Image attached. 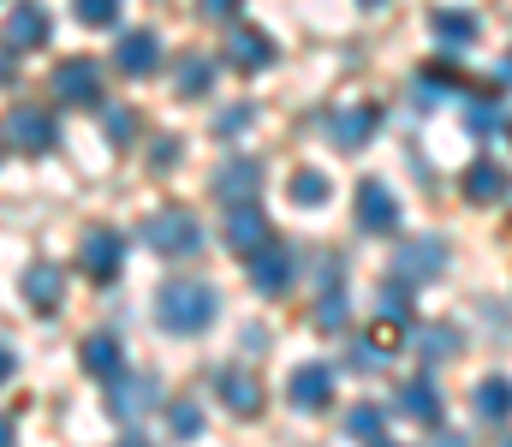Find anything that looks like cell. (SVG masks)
<instances>
[{
  "label": "cell",
  "instance_id": "60d3db41",
  "mask_svg": "<svg viewBox=\"0 0 512 447\" xmlns=\"http://www.w3.org/2000/svg\"><path fill=\"white\" fill-rule=\"evenodd\" d=\"M0 447H12V418H0Z\"/></svg>",
  "mask_w": 512,
  "mask_h": 447
},
{
  "label": "cell",
  "instance_id": "603a6c76",
  "mask_svg": "<svg viewBox=\"0 0 512 447\" xmlns=\"http://www.w3.org/2000/svg\"><path fill=\"white\" fill-rule=\"evenodd\" d=\"M477 418H489V424H507L512 418V382L507 376H483L477 382Z\"/></svg>",
  "mask_w": 512,
  "mask_h": 447
},
{
  "label": "cell",
  "instance_id": "ab89813d",
  "mask_svg": "<svg viewBox=\"0 0 512 447\" xmlns=\"http://www.w3.org/2000/svg\"><path fill=\"white\" fill-rule=\"evenodd\" d=\"M435 447H471V436H441Z\"/></svg>",
  "mask_w": 512,
  "mask_h": 447
},
{
  "label": "cell",
  "instance_id": "9a60e30c",
  "mask_svg": "<svg viewBox=\"0 0 512 447\" xmlns=\"http://www.w3.org/2000/svg\"><path fill=\"white\" fill-rule=\"evenodd\" d=\"M48 42V12L36 0H18L6 18V48H42Z\"/></svg>",
  "mask_w": 512,
  "mask_h": 447
},
{
  "label": "cell",
  "instance_id": "484cf974",
  "mask_svg": "<svg viewBox=\"0 0 512 447\" xmlns=\"http://www.w3.org/2000/svg\"><path fill=\"white\" fill-rule=\"evenodd\" d=\"M292 203H298V209H322V203H328V173H316V167L292 173Z\"/></svg>",
  "mask_w": 512,
  "mask_h": 447
},
{
  "label": "cell",
  "instance_id": "f35d334b",
  "mask_svg": "<svg viewBox=\"0 0 512 447\" xmlns=\"http://www.w3.org/2000/svg\"><path fill=\"white\" fill-rule=\"evenodd\" d=\"M495 78H501V84H512V54L501 60V66H495Z\"/></svg>",
  "mask_w": 512,
  "mask_h": 447
},
{
  "label": "cell",
  "instance_id": "bcb514c9",
  "mask_svg": "<svg viewBox=\"0 0 512 447\" xmlns=\"http://www.w3.org/2000/svg\"><path fill=\"white\" fill-rule=\"evenodd\" d=\"M507 447H512V442H507Z\"/></svg>",
  "mask_w": 512,
  "mask_h": 447
},
{
  "label": "cell",
  "instance_id": "e575fe53",
  "mask_svg": "<svg viewBox=\"0 0 512 447\" xmlns=\"http://www.w3.org/2000/svg\"><path fill=\"white\" fill-rule=\"evenodd\" d=\"M245 126H251V108H227V114L215 120V132H221V138H239Z\"/></svg>",
  "mask_w": 512,
  "mask_h": 447
},
{
  "label": "cell",
  "instance_id": "ee69618b",
  "mask_svg": "<svg viewBox=\"0 0 512 447\" xmlns=\"http://www.w3.org/2000/svg\"><path fill=\"white\" fill-rule=\"evenodd\" d=\"M364 6H387V0H364Z\"/></svg>",
  "mask_w": 512,
  "mask_h": 447
},
{
  "label": "cell",
  "instance_id": "d590c367",
  "mask_svg": "<svg viewBox=\"0 0 512 447\" xmlns=\"http://www.w3.org/2000/svg\"><path fill=\"white\" fill-rule=\"evenodd\" d=\"M197 6H203V18H233L245 0H197Z\"/></svg>",
  "mask_w": 512,
  "mask_h": 447
},
{
  "label": "cell",
  "instance_id": "f1b7e54d",
  "mask_svg": "<svg viewBox=\"0 0 512 447\" xmlns=\"http://www.w3.org/2000/svg\"><path fill=\"white\" fill-rule=\"evenodd\" d=\"M411 340H417V352H423V358H453V352H465V340H459L453 328H417Z\"/></svg>",
  "mask_w": 512,
  "mask_h": 447
},
{
  "label": "cell",
  "instance_id": "cb8c5ba5",
  "mask_svg": "<svg viewBox=\"0 0 512 447\" xmlns=\"http://www.w3.org/2000/svg\"><path fill=\"white\" fill-rule=\"evenodd\" d=\"M477 12H435V36L447 42V48H465V42H477Z\"/></svg>",
  "mask_w": 512,
  "mask_h": 447
},
{
  "label": "cell",
  "instance_id": "7402d4cb",
  "mask_svg": "<svg viewBox=\"0 0 512 447\" xmlns=\"http://www.w3.org/2000/svg\"><path fill=\"white\" fill-rule=\"evenodd\" d=\"M173 84H179V96H209V84H215V60H203V54H179V60H173Z\"/></svg>",
  "mask_w": 512,
  "mask_h": 447
},
{
  "label": "cell",
  "instance_id": "d4e9b609",
  "mask_svg": "<svg viewBox=\"0 0 512 447\" xmlns=\"http://www.w3.org/2000/svg\"><path fill=\"white\" fill-rule=\"evenodd\" d=\"M411 310H417V287H405L399 275L382 281V316L387 322H411Z\"/></svg>",
  "mask_w": 512,
  "mask_h": 447
},
{
  "label": "cell",
  "instance_id": "ffe728a7",
  "mask_svg": "<svg viewBox=\"0 0 512 447\" xmlns=\"http://www.w3.org/2000/svg\"><path fill=\"white\" fill-rule=\"evenodd\" d=\"M447 263V245L441 239H411L405 251H399V275H411V287L423 281V275H435Z\"/></svg>",
  "mask_w": 512,
  "mask_h": 447
},
{
  "label": "cell",
  "instance_id": "5b68a950",
  "mask_svg": "<svg viewBox=\"0 0 512 447\" xmlns=\"http://www.w3.org/2000/svg\"><path fill=\"white\" fill-rule=\"evenodd\" d=\"M120 263H126V239H120V233H108V227H96V233L78 245V269H84L90 281H114V275H120Z\"/></svg>",
  "mask_w": 512,
  "mask_h": 447
},
{
  "label": "cell",
  "instance_id": "83f0119b",
  "mask_svg": "<svg viewBox=\"0 0 512 447\" xmlns=\"http://www.w3.org/2000/svg\"><path fill=\"white\" fill-rule=\"evenodd\" d=\"M346 436L364 442V447H376L382 442V406H352V412H346Z\"/></svg>",
  "mask_w": 512,
  "mask_h": 447
},
{
  "label": "cell",
  "instance_id": "f546056e",
  "mask_svg": "<svg viewBox=\"0 0 512 447\" xmlns=\"http://www.w3.org/2000/svg\"><path fill=\"white\" fill-rule=\"evenodd\" d=\"M72 18L90 24V30H108L120 18V0H72Z\"/></svg>",
  "mask_w": 512,
  "mask_h": 447
},
{
  "label": "cell",
  "instance_id": "7a4b0ae2",
  "mask_svg": "<svg viewBox=\"0 0 512 447\" xmlns=\"http://www.w3.org/2000/svg\"><path fill=\"white\" fill-rule=\"evenodd\" d=\"M143 245L161 257H191V251H203V227L191 209H155L143 221Z\"/></svg>",
  "mask_w": 512,
  "mask_h": 447
},
{
  "label": "cell",
  "instance_id": "4fadbf2b",
  "mask_svg": "<svg viewBox=\"0 0 512 447\" xmlns=\"http://www.w3.org/2000/svg\"><path fill=\"white\" fill-rule=\"evenodd\" d=\"M268 60H274V36H268V30L239 24V30L227 36V66H239V72H262Z\"/></svg>",
  "mask_w": 512,
  "mask_h": 447
},
{
  "label": "cell",
  "instance_id": "7bdbcfd3",
  "mask_svg": "<svg viewBox=\"0 0 512 447\" xmlns=\"http://www.w3.org/2000/svg\"><path fill=\"white\" fill-rule=\"evenodd\" d=\"M120 447H149V442H137V436H126V442H120Z\"/></svg>",
  "mask_w": 512,
  "mask_h": 447
},
{
  "label": "cell",
  "instance_id": "ba28073f",
  "mask_svg": "<svg viewBox=\"0 0 512 447\" xmlns=\"http://www.w3.org/2000/svg\"><path fill=\"white\" fill-rule=\"evenodd\" d=\"M286 400H292L298 412H322V406H334V370H328V364H298Z\"/></svg>",
  "mask_w": 512,
  "mask_h": 447
},
{
  "label": "cell",
  "instance_id": "1f68e13d",
  "mask_svg": "<svg viewBox=\"0 0 512 447\" xmlns=\"http://www.w3.org/2000/svg\"><path fill=\"white\" fill-rule=\"evenodd\" d=\"M108 138H114L120 149L137 138V114H131V108H108Z\"/></svg>",
  "mask_w": 512,
  "mask_h": 447
},
{
  "label": "cell",
  "instance_id": "30bf717a",
  "mask_svg": "<svg viewBox=\"0 0 512 447\" xmlns=\"http://www.w3.org/2000/svg\"><path fill=\"white\" fill-rule=\"evenodd\" d=\"M78 364L96 376V382H114L120 370H126V346H120V334H84V346H78Z\"/></svg>",
  "mask_w": 512,
  "mask_h": 447
},
{
  "label": "cell",
  "instance_id": "9c48e42d",
  "mask_svg": "<svg viewBox=\"0 0 512 447\" xmlns=\"http://www.w3.org/2000/svg\"><path fill=\"white\" fill-rule=\"evenodd\" d=\"M114 66H120L126 78H149V72L161 66V36H155V30H126V36L114 42Z\"/></svg>",
  "mask_w": 512,
  "mask_h": 447
},
{
  "label": "cell",
  "instance_id": "e0dca14e",
  "mask_svg": "<svg viewBox=\"0 0 512 447\" xmlns=\"http://www.w3.org/2000/svg\"><path fill=\"white\" fill-rule=\"evenodd\" d=\"M376 126H382V108H370V102L346 108V114L334 120V149H364L376 138Z\"/></svg>",
  "mask_w": 512,
  "mask_h": 447
},
{
  "label": "cell",
  "instance_id": "4316f807",
  "mask_svg": "<svg viewBox=\"0 0 512 447\" xmlns=\"http://www.w3.org/2000/svg\"><path fill=\"white\" fill-rule=\"evenodd\" d=\"M167 430H173L179 442H197V436H203V406H197V400H173V406H167Z\"/></svg>",
  "mask_w": 512,
  "mask_h": 447
},
{
  "label": "cell",
  "instance_id": "74e56055",
  "mask_svg": "<svg viewBox=\"0 0 512 447\" xmlns=\"http://www.w3.org/2000/svg\"><path fill=\"white\" fill-rule=\"evenodd\" d=\"M0 382H12V352L0 346Z\"/></svg>",
  "mask_w": 512,
  "mask_h": 447
},
{
  "label": "cell",
  "instance_id": "f6af8a7d",
  "mask_svg": "<svg viewBox=\"0 0 512 447\" xmlns=\"http://www.w3.org/2000/svg\"><path fill=\"white\" fill-rule=\"evenodd\" d=\"M376 447H393V442H376Z\"/></svg>",
  "mask_w": 512,
  "mask_h": 447
},
{
  "label": "cell",
  "instance_id": "8d00e7d4",
  "mask_svg": "<svg viewBox=\"0 0 512 447\" xmlns=\"http://www.w3.org/2000/svg\"><path fill=\"white\" fill-rule=\"evenodd\" d=\"M149 161H155V167H173V161H179V138H161V144H155V155H149Z\"/></svg>",
  "mask_w": 512,
  "mask_h": 447
},
{
  "label": "cell",
  "instance_id": "d6986e66",
  "mask_svg": "<svg viewBox=\"0 0 512 447\" xmlns=\"http://www.w3.org/2000/svg\"><path fill=\"white\" fill-rule=\"evenodd\" d=\"M393 406H399L405 418H417V424H441V388H435V382H423V376H417V382H405Z\"/></svg>",
  "mask_w": 512,
  "mask_h": 447
},
{
  "label": "cell",
  "instance_id": "6da1fadb",
  "mask_svg": "<svg viewBox=\"0 0 512 447\" xmlns=\"http://www.w3.org/2000/svg\"><path fill=\"white\" fill-rule=\"evenodd\" d=\"M155 316L167 334H203L215 316H221V293L209 281H167L155 298Z\"/></svg>",
  "mask_w": 512,
  "mask_h": 447
},
{
  "label": "cell",
  "instance_id": "3957f363",
  "mask_svg": "<svg viewBox=\"0 0 512 447\" xmlns=\"http://www.w3.org/2000/svg\"><path fill=\"white\" fill-rule=\"evenodd\" d=\"M54 96L66 102V108H96L102 102V72H96V60H60L54 66Z\"/></svg>",
  "mask_w": 512,
  "mask_h": 447
},
{
  "label": "cell",
  "instance_id": "5bb4252c",
  "mask_svg": "<svg viewBox=\"0 0 512 447\" xmlns=\"http://www.w3.org/2000/svg\"><path fill=\"white\" fill-rule=\"evenodd\" d=\"M256 185H262V161H251V155H233V161H221V173H215V191H221L227 203H251Z\"/></svg>",
  "mask_w": 512,
  "mask_h": 447
},
{
  "label": "cell",
  "instance_id": "b9f144b4",
  "mask_svg": "<svg viewBox=\"0 0 512 447\" xmlns=\"http://www.w3.org/2000/svg\"><path fill=\"white\" fill-rule=\"evenodd\" d=\"M6 72H12V60H6V54H0V84H6Z\"/></svg>",
  "mask_w": 512,
  "mask_h": 447
},
{
  "label": "cell",
  "instance_id": "ac0fdd59",
  "mask_svg": "<svg viewBox=\"0 0 512 447\" xmlns=\"http://www.w3.org/2000/svg\"><path fill=\"white\" fill-rule=\"evenodd\" d=\"M215 394H221V406H227V412H239V418L262 412V388H256L245 370H215Z\"/></svg>",
  "mask_w": 512,
  "mask_h": 447
},
{
  "label": "cell",
  "instance_id": "52a82bcc",
  "mask_svg": "<svg viewBox=\"0 0 512 447\" xmlns=\"http://www.w3.org/2000/svg\"><path fill=\"white\" fill-rule=\"evenodd\" d=\"M221 239H227L233 251H245V257H251V251H262L274 233H268V215H262L256 203H233V209H227V221H221Z\"/></svg>",
  "mask_w": 512,
  "mask_h": 447
},
{
  "label": "cell",
  "instance_id": "8fae6325",
  "mask_svg": "<svg viewBox=\"0 0 512 447\" xmlns=\"http://www.w3.org/2000/svg\"><path fill=\"white\" fill-rule=\"evenodd\" d=\"M358 227L364 233H393L399 227V203H393V191H387L382 179L358 185Z\"/></svg>",
  "mask_w": 512,
  "mask_h": 447
},
{
  "label": "cell",
  "instance_id": "8992f818",
  "mask_svg": "<svg viewBox=\"0 0 512 447\" xmlns=\"http://www.w3.org/2000/svg\"><path fill=\"white\" fill-rule=\"evenodd\" d=\"M251 287L262 298H280L292 287V251H286L280 239H268L262 251H251Z\"/></svg>",
  "mask_w": 512,
  "mask_h": 447
},
{
  "label": "cell",
  "instance_id": "44dd1931",
  "mask_svg": "<svg viewBox=\"0 0 512 447\" xmlns=\"http://www.w3.org/2000/svg\"><path fill=\"white\" fill-rule=\"evenodd\" d=\"M24 304L42 310V316L60 310V269H54V263H36V269L24 275Z\"/></svg>",
  "mask_w": 512,
  "mask_h": 447
},
{
  "label": "cell",
  "instance_id": "7c38bea8",
  "mask_svg": "<svg viewBox=\"0 0 512 447\" xmlns=\"http://www.w3.org/2000/svg\"><path fill=\"white\" fill-rule=\"evenodd\" d=\"M108 406H114L120 424H137V418L155 406V382H143V376H126V370H120V376L108 382Z\"/></svg>",
  "mask_w": 512,
  "mask_h": 447
},
{
  "label": "cell",
  "instance_id": "2e32d148",
  "mask_svg": "<svg viewBox=\"0 0 512 447\" xmlns=\"http://www.w3.org/2000/svg\"><path fill=\"white\" fill-rule=\"evenodd\" d=\"M459 191H465L471 203H495V197H507V191H512V179H507V167H501V161H471V167H465V179H459Z\"/></svg>",
  "mask_w": 512,
  "mask_h": 447
},
{
  "label": "cell",
  "instance_id": "d6a6232c",
  "mask_svg": "<svg viewBox=\"0 0 512 447\" xmlns=\"http://www.w3.org/2000/svg\"><path fill=\"white\" fill-rule=\"evenodd\" d=\"M495 126H507V114H501V108H489V102H477V108H471V132H477V138H489Z\"/></svg>",
  "mask_w": 512,
  "mask_h": 447
},
{
  "label": "cell",
  "instance_id": "4dcf8cb0",
  "mask_svg": "<svg viewBox=\"0 0 512 447\" xmlns=\"http://www.w3.org/2000/svg\"><path fill=\"white\" fill-rule=\"evenodd\" d=\"M316 328H346V287H328L316 304Z\"/></svg>",
  "mask_w": 512,
  "mask_h": 447
},
{
  "label": "cell",
  "instance_id": "836d02e7",
  "mask_svg": "<svg viewBox=\"0 0 512 447\" xmlns=\"http://www.w3.org/2000/svg\"><path fill=\"white\" fill-rule=\"evenodd\" d=\"M346 358H352L358 370H376V364H382L387 352H382V346H376V340H352V352H346Z\"/></svg>",
  "mask_w": 512,
  "mask_h": 447
},
{
  "label": "cell",
  "instance_id": "277c9868",
  "mask_svg": "<svg viewBox=\"0 0 512 447\" xmlns=\"http://www.w3.org/2000/svg\"><path fill=\"white\" fill-rule=\"evenodd\" d=\"M6 138H12V149H24V155H48V149L60 144L48 108H12L6 114Z\"/></svg>",
  "mask_w": 512,
  "mask_h": 447
}]
</instances>
